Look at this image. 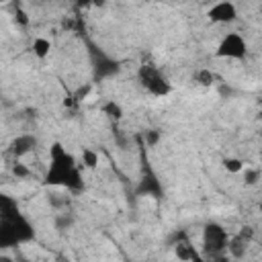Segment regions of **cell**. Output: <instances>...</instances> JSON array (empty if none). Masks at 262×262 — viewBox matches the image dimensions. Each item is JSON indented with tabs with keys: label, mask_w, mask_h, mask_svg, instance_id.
Instances as JSON below:
<instances>
[{
	"label": "cell",
	"mask_w": 262,
	"mask_h": 262,
	"mask_svg": "<svg viewBox=\"0 0 262 262\" xmlns=\"http://www.w3.org/2000/svg\"><path fill=\"white\" fill-rule=\"evenodd\" d=\"M237 235H239V237H244V239L250 244V242H252V237H254V229H252L250 225H244V227L239 229V233H237Z\"/></svg>",
	"instance_id": "22"
},
{
	"label": "cell",
	"mask_w": 262,
	"mask_h": 262,
	"mask_svg": "<svg viewBox=\"0 0 262 262\" xmlns=\"http://www.w3.org/2000/svg\"><path fill=\"white\" fill-rule=\"evenodd\" d=\"M12 174L16 176V180H25V178H29L31 176V170L25 166V164H20L18 160L12 164Z\"/></svg>",
	"instance_id": "20"
},
{
	"label": "cell",
	"mask_w": 262,
	"mask_h": 262,
	"mask_svg": "<svg viewBox=\"0 0 262 262\" xmlns=\"http://www.w3.org/2000/svg\"><path fill=\"white\" fill-rule=\"evenodd\" d=\"M37 145H39V141H37L35 135H31V133H23V135H16V137L8 143V154H10L14 160H18V158H25L27 154L35 151Z\"/></svg>",
	"instance_id": "9"
},
{
	"label": "cell",
	"mask_w": 262,
	"mask_h": 262,
	"mask_svg": "<svg viewBox=\"0 0 262 262\" xmlns=\"http://www.w3.org/2000/svg\"><path fill=\"white\" fill-rule=\"evenodd\" d=\"M0 262H14L12 258H8V256H0Z\"/></svg>",
	"instance_id": "25"
},
{
	"label": "cell",
	"mask_w": 262,
	"mask_h": 262,
	"mask_svg": "<svg viewBox=\"0 0 262 262\" xmlns=\"http://www.w3.org/2000/svg\"><path fill=\"white\" fill-rule=\"evenodd\" d=\"M192 80H194L196 84H201V86H213V84H217L219 78H217L215 72H211V70H207V68H201V70L194 72Z\"/></svg>",
	"instance_id": "14"
},
{
	"label": "cell",
	"mask_w": 262,
	"mask_h": 262,
	"mask_svg": "<svg viewBox=\"0 0 262 262\" xmlns=\"http://www.w3.org/2000/svg\"><path fill=\"white\" fill-rule=\"evenodd\" d=\"M14 20H16L20 27H27V25H29V16H27V12H25L20 6H16V10H14Z\"/></svg>",
	"instance_id": "21"
},
{
	"label": "cell",
	"mask_w": 262,
	"mask_h": 262,
	"mask_svg": "<svg viewBox=\"0 0 262 262\" xmlns=\"http://www.w3.org/2000/svg\"><path fill=\"white\" fill-rule=\"evenodd\" d=\"M227 231L223 225L215 223V221H209L205 227H203V252L209 260H219L227 248Z\"/></svg>",
	"instance_id": "5"
},
{
	"label": "cell",
	"mask_w": 262,
	"mask_h": 262,
	"mask_svg": "<svg viewBox=\"0 0 262 262\" xmlns=\"http://www.w3.org/2000/svg\"><path fill=\"white\" fill-rule=\"evenodd\" d=\"M100 111H102V115H104L106 119H111V121H121V119H123V106H121L119 102H115V100L102 102Z\"/></svg>",
	"instance_id": "13"
},
{
	"label": "cell",
	"mask_w": 262,
	"mask_h": 262,
	"mask_svg": "<svg viewBox=\"0 0 262 262\" xmlns=\"http://www.w3.org/2000/svg\"><path fill=\"white\" fill-rule=\"evenodd\" d=\"M86 51H88V59H90V68H92V82H102L108 78H115L121 72V61L115 59L113 55H108L100 45H96L94 41L86 39Z\"/></svg>",
	"instance_id": "3"
},
{
	"label": "cell",
	"mask_w": 262,
	"mask_h": 262,
	"mask_svg": "<svg viewBox=\"0 0 262 262\" xmlns=\"http://www.w3.org/2000/svg\"><path fill=\"white\" fill-rule=\"evenodd\" d=\"M174 256L180 260V262H192L194 256H199V252L194 250V246L188 242L186 233L180 231L176 233V242H174Z\"/></svg>",
	"instance_id": "10"
},
{
	"label": "cell",
	"mask_w": 262,
	"mask_h": 262,
	"mask_svg": "<svg viewBox=\"0 0 262 262\" xmlns=\"http://www.w3.org/2000/svg\"><path fill=\"white\" fill-rule=\"evenodd\" d=\"M98 166V154L90 147H82V168L94 170Z\"/></svg>",
	"instance_id": "15"
},
{
	"label": "cell",
	"mask_w": 262,
	"mask_h": 262,
	"mask_svg": "<svg viewBox=\"0 0 262 262\" xmlns=\"http://www.w3.org/2000/svg\"><path fill=\"white\" fill-rule=\"evenodd\" d=\"M207 16L211 23H217V25L233 23L237 18V6L233 2H217L207 10Z\"/></svg>",
	"instance_id": "8"
},
{
	"label": "cell",
	"mask_w": 262,
	"mask_h": 262,
	"mask_svg": "<svg viewBox=\"0 0 262 262\" xmlns=\"http://www.w3.org/2000/svg\"><path fill=\"white\" fill-rule=\"evenodd\" d=\"M35 239V227L20 211L18 201L0 190V250H10Z\"/></svg>",
	"instance_id": "1"
},
{
	"label": "cell",
	"mask_w": 262,
	"mask_h": 262,
	"mask_svg": "<svg viewBox=\"0 0 262 262\" xmlns=\"http://www.w3.org/2000/svg\"><path fill=\"white\" fill-rule=\"evenodd\" d=\"M137 78H139L141 86H143L149 94H154V96H168V94L172 92L170 80H168L156 66H151V63H143V66L139 68V72H137Z\"/></svg>",
	"instance_id": "6"
},
{
	"label": "cell",
	"mask_w": 262,
	"mask_h": 262,
	"mask_svg": "<svg viewBox=\"0 0 262 262\" xmlns=\"http://www.w3.org/2000/svg\"><path fill=\"white\" fill-rule=\"evenodd\" d=\"M225 250H227L229 256H233V258H244L246 252H248V242L235 233V235H231V237L227 239V248H225Z\"/></svg>",
	"instance_id": "11"
},
{
	"label": "cell",
	"mask_w": 262,
	"mask_h": 262,
	"mask_svg": "<svg viewBox=\"0 0 262 262\" xmlns=\"http://www.w3.org/2000/svg\"><path fill=\"white\" fill-rule=\"evenodd\" d=\"M145 145L143 141L139 139V162H141V174H139V180L135 184V194L137 196H151L156 201L164 199V186L160 182V176L156 174V170L151 168V162L147 160L145 156Z\"/></svg>",
	"instance_id": "4"
},
{
	"label": "cell",
	"mask_w": 262,
	"mask_h": 262,
	"mask_svg": "<svg viewBox=\"0 0 262 262\" xmlns=\"http://www.w3.org/2000/svg\"><path fill=\"white\" fill-rule=\"evenodd\" d=\"M45 186H61L70 192H82L84 190V178L82 170L76 162V158L59 143H51L49 147V168L43 176Z\"/></svg>",
	"instance_id": "2"
},
{
	"label": "cell",
	"mask_w": 262,
	"mask_h": 262,
	"mask_svg": "<svg viewBox=\"0 0 262 262\" xmlns=\"http://www.w3.org/2000/svg\"><path fill=\"white\" fill-rule=\"evenodd\" d=\"M141 141H143L145 147H154V145L160 141V131H158V129H147V131L143 133Z\"/></svg>",
	"instance_id": "19"
},
{
	"label": "cell",
	"mask_w": 262,
	"mask_h": 262,
	"mask_svg": "<svg viewBox=\"0 0 262 262\" xmlns=\"http://www.w3.org/2000/svg\"><path fill=\"white\" fill-rule=\"evenodd\" d=\"M219 94H221V96H229V94H231V88L225 86V84H221V86H219Z\"/></svg>",
	"instance_id": "23"
},
{
	"label": "cell",
	"mask_w": 262,
	"mask_h": 262,
	"mask_svg": "<svg viewBox=\"0 0 262 262\" xmlns=\"http://www.w3.org/2000/svg\"><path fill=\"white\" fill-rule=\"evenodd\" d=\"M192 262H225L223 258H219V260H209V258H201V256H194L192 258Z\"/></svg>",
	"instance_id": "24"
},
{
	"label": "cell",
	"mask_w": 262,
	"mask_h": 262,
	"mask_svg": "<svg viewBox=\"0 0 262 262\" xmlns=\"http://www.w3.org/2000/svg\"><path fill=\"white\" fill-rule=\"evenodd\" d=\"M90 92H92V84H84V86H78V88H76V92L70 96V100H72L74 104H78V102L86 100Z\"/></svg>",
	"instance_id": "17"
},
{
	"label": "cell",
	"mask_w": 262,
	"mask_h": 262,
	"mask_svg": "<svg viewBox=\"0 0 262 262\" xmlns=\"http://www.w3.org/2000/svg\"><path fill=\"white\" fill-rule=\"evenodd\" d=\"M246 55H248V43L235 31L223 35V39L219 41V45L215 49V57H221V59H237V61H242V59H246Z\"/></svg>",
	"instance_id": "7"
},
{
	"label": "cell",
	"mask_w": 262,
	"mask_h": 262,
	"mask_svg": "<svg viewBox=\"0 0 262 262\" xmlns=\"http://www.w3.org/2000/svg\"><path fill=\"white\" fill-rule=\"evenodd\" d=\"M31 51H33L35 57L45 59L49 55V51H51V41L45 39V37H35L33 39V45H31Z\"/></svg>",
	"instance_id": "12"
},
{
	"label": "cell",
	"mask_w": 262,
	"mask_h": 262,
	"mask_svg": "<svg viewBox=\"0 0 262 262\" xmlns=\"http://www.w3.org/2000/svg\"><path fill=\"white\" fill-rule=\"evenodd\" d=\"M242 172H244V184H248V186L258 184V180H260V170L258 168H246Z\"/></svg>",
	"instance_id": "18"
},
{
	"label": "cell",
	"mask_w": 262,
	"mask_h": 262,
	"mask_svg": "<svg viewBox=\"0 0 262 262\" xmlns=\"http://www.w3.org/2000/svg\"><path fill=\"white\" fill-rule=\"evenodd\" d=\"M221 164H223V170L229 172V174H237V172L244 170V162L239 158H223Z\"/></svg>",
	"instance_id": "16"
}]
</instances>
